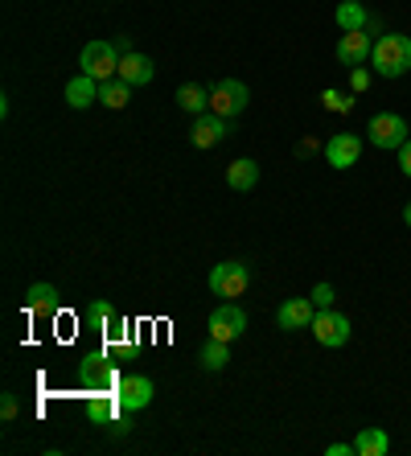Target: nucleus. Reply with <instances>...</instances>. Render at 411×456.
Instances as JSON below:
<instances>
[{"label": "nucleus", "instance_id": "nucleus-27", "mask_svg": "<svg viewBox=\"0 0 411 456\" xmlns=\"http://www.w3.org/2000/svg\"><path fill=\"white\" fill-rule=\"evenodd\" d=\"M321 99H325V107H329V111H346V107H350V103H346V99L337 95V91H325V95H321Z\"/></svg>", "mask_w": 411, "mask_h": 456}, {"label": "nucleus", "instance_id": "nucleus-4", "mask_svg": "<svg viewBox=\"0 0 411 456\" xmlns=\"http://www.w3.org/2000/svg\"><path fill=\"white\" fill-rule=\"evenodd\" d=\"M247 288H251V264H243V259H227V264H218L210 272V292L222 300L247 297Z\"/></svg>", "mask_w": 411, "mask_h": 456}, {"label": "nucleus", "instance_id": "nucleus-6", "mask_svg": "<svg viewBox=\"0 0 411 456\" xmlns=\"http://www.w3.org/2000/svg\"><path fill=\"white\" fill-rule=\"evenodd\" d=\"M206 330H210V338H218V341H235V338H243V330H247V313L238 308V300H222V305L210 313Z\"/></svg>", "mask_w": 411, "mask_h": 456}, {"label": "nucleus", "instance_id": "nucleus-24", "mask_svg": "<svg viewBox=\"0 0 411 456\" xmlns=\"http://www.w3.org/2000/svg\"><path fill=\"white\" fill-rule=\"evenodd\" d=\"M309 300H313L317 308H334V284H317L313 292H309Z\"/></svg>", "mask_w": 411, "mask_h": 456}, {"label": "nucleus", "instance_id": "nucleus-7", "mask_svg": "<svg viewBox=\"0 0 411 456\" xmlns=\"http://www.w3.org/2000/svg\"><path fill=\"white\" fill-rule=\"evenodd\" d=\"M247 99H251L247 83H238V78H222V83L210 91V111H214V116L235 119L238 111H247Z\"/></svg>", "mask_w": 411, "mask_h": 456}, {"label": "nucleus", "instance_id": "nucleus-14", "mask_svg": "<svg viewBox=\"0 0 411 456\" xmlns=\"http://www.w3.org/2000/svg\"><path fill=\"white\" fill-rule=\"evenodd\" d=\"M119 78H124V83H132V86H149L152 78H157V66H152V58L149 53H124V58H119Z\"/></svg>", "mask_w": 411, "mask_h": 456}, {"label": "nucleus", "instance_id": "nucleus-11", "mask_svg": "<svg viewBox=\"0 0 411 456\" xmlns=\"http://www.w3.org/2000/svg\"><path fill=\"white\" fill-rule=\"evenodd\" d=\"M317 317V305L309 297H296V300H284L280 313H276V321H280V330H309Z\"/></svg>", "mask_w": 411, "mask_h": 456}, {"label": "nucleus", "instance_id": "nucleus-18", "mask_svg": "<svg viewBox=\"0 0 411 456\" xmlns=\"http://www.w3.org/2000/svg\"><path fill=\"white\" fill-rule=\"evenodd\" d=\"M387 448H391L387 428H362L354 436V456H387Z\"/></svg>", "mask_w": 411, "mask_h": 456}, {"label": "nucleus", "instance_id": "nucleus-8", "mask_svg": "<svg viewBox=\"0 0 411 456\" xmlns=\"http://www.w3.org/2000/svg\"><path fill=\"white\" fill-rule=\"evenodd\" d=\"M358 157H362V140L354 132H334L325 140V165L329 169H354Z\"/></svg>", "mask_w": 411, "mask_h": 456}, {"label": "nucleus", "instance_id": "nucleus-29", "mask_svg": "<svg viewBox=\"0 0 411 456\" xmlns=\"http://www.w3.org/2000/svg\"><path fill=\"white\" fill-rule=\"evenodd\" d=\"M325 456H354V440H350V444H329Z\"/></svg>", "mask_w": 411, "mask_h": 456}, {"label": "nucleus", "instance_id": "nucleus-31", "mask_svg": "<svg viewBox=\"0 0 411 456\" xmlns=\"http://www.w3.org/2000/svg\"><path fill=\"white\" fill-rule=\"evenodd\" d=\"M407 127H411V124H407Z\"/></svg>", "mask_w": 411, "mask_h": 456}, {"label": "nucleus", "instance_id": "nucleus-26", "mask_svg": "<svg viewBox=\"0 0 411 456\" xmlns=\"http://www.w3.org/2000/svg\"><path fill=\"white\" fill-rule=\"evenodd\" d=\"M17 411H21V403H17V395H4V399H0V419L9 424V419H17Z\"/></svg>", "mask_w": 411, "mask_h": 456}, {"label": "nucleus", "instance_id": "nucleus-25", "mask_svg": "<svg viewBox=\"0 0 411 456\" xmlns=\"http://www.w3.org/2000/svg\"><path fill=\"white\" fill-rule=\"evenodd\" d=\"M128 415H132V411H116V415H111V419H108L111 436H128V432H132V419H128Z\"/></svg>", "mask_w": 411, "mask_h": 456}, {"label": "nucleus", "instance_id": "nucleus-1", "mask_svg": "<svg viewBox=\"0 0 411 456\" xmlns=\"http://www.w3.org/2000/svg\"><path fill=\"white\" fill-rule=\"evenodd\" d=\"M370 66L383 78H403L411 70V37L407 33H383L370 50Z\"/></svg>", "mask_w": 411, "mask_h": 456}, {"label": "nucleus", "instance_id": "nucleus-17", "mask_svg": "<svg viewBox=\"0 0 411 456\" xmlns=\"http://www.w3.org/2000/svg\"><path fill=\"white\" fill-rule=\"evenodd\" d=\"M334 21H337V29L342 33H358V29H367L370 12H367L362 0H342V4L334 9Z\"/></svg>", "mask_w": 411, "mask_h": 456}, {"label": "nucleus", "instance_id": "nucleus-15", "mask_svg": "<svg viewBox=\"0 0 411 456\" xmlns=\"http://www.w3.org/2000/svg\"><path fill=\"white\" fill-rule=\"evenodd\" d=\"M227 185L235 193H247V190H255L260 185V165L251 157H238V160H230L227 165Z\"/></svg>", "mask_w": 411, "mask_h": 456}, {"label": "nucleus", "instance_id": "nucleus-28", "mask_svg": "<svg viewBox=\"0 0 411 456\" xmlns=\"http://www.w3.org/2000/svg\"><path fill=\"white\" fill-rule=\"evenodd\" d=\"M399 169H403V177H411V140L399 149Z\"/></svg>", "mask_w": 411, "mask_h": 456}, {"label": "nucleus", "instance_id": "nucleus-5", "mask_svg": "<svg viewBox=\"0 0 411 456\" xmlns=\"http://www.w3.org/2000/svg\"><path fill=\"white\" fill-rule=\"evenodd\" d=\"M313 338L321 341L325 350H342L350 341V333H354V325H350L346 313H337V308H317V317H313Z\"/></svg>", "mask_w": 411, "mask_h": 456}, {"label": "nucleus", "instance_id": "nucleus-22", "mask_svg": "<svg viewBox=\"0 0 411 456\" xmlns=\"http://www.w3.org/2000/svg\"><path fill=\"white\" fill-rule=\"evenodd\" d=\"M83 321H87L95 333H108L111 325H116V308L108 305V300H95V305H87V313H83Z\"/></svg>", "mask_w": 411, "mask_h": 456}, {"label": "nucleus", "instance_id": "nucleus-20", "mask_svg": "<svg viewBox=\"0 0 411 456\" xmlns=\"http://www.w3.org/2000/svg\"><path fill=\"white\" fill-rule=\"evenodd\" d=\"M197 362H202V370H210V374L227 370V362H230V341L210 338V341L202 346V354H197Z\"/></svg>", "mask_w": 411, "mask_h": 456}, {"label": "nucleus", "instance_id": "nucleus-10", "mask_svg": "<svg viewBox=\"0 0 411 456\" xmlns=\"http://www.w3.org/2000/svg\"><path fill=\"white\" fill-rule=\"evenodd\" d=\"M116 395H119V403L136 415V411H144V407L152 403L157 387H152L149 374H124V379H119V387H116Z\"/></svg>", "mask_w": 411, "mask_h": 456}, {"label": "nucleus", "instance_id": "nucleus-30", "mask_svg": "<svg viewBox=\"0 0 411 456\" xmlns=\"http://www.w3.org/2000/svg\"><path fill=\"white\" fill-rule=\"evenodd\" d=\"M403 223H407V226H411V202H407V206H403Z\"/></svg>", "mask_w": 411, "mask_h": 456}, {"label": "nucleus", "instance_id": "nucleus-19", "mask_svg": "<svg viewBox=\"0 0 411 456\" xmlns=\"http://www.w3.org/2000/svg\"><path fill=\"white\" fill-rule=\"evenodd\" d=\"M99 103L111 107V111H124V107L132 103V83H124V78H108V83H99Z\"/></svg>", "mask_w": 411, "mask_h": 456}, {"label": "nucleus", "instance_id": "nucleus-9", "mask_svg": "<svg viewBox=\"0 0 411 456\" xmlns=\"http://www.w3.org/2000/svg\"><path fill=\"white\" fill-rule=\"evenodd\" d=\"M227 136H230V119L214 116V111L197 116L194 127H189V144H194V149H214V144H222Z\"/></svg>", "mask_w": 411, "mask_h": 456}, {"label": "nucleus", "instance_id": "nucleus-16", "mask_svg": "<svg viewBox=\"0 0 411 456\" xmlns=\"http://www.w3.org/2000/svg\"><path fill=\"white\" fill-rule=\"evenodd\" d=\"M66 103L75 107V111H87L91 103H99V83L91 75H78L66 83Z\"/></svg>", "mask_w": 411, "mask_h": 456}, {"label": "nucleus", "instance_id": "nucleus-2", "mask_svg": "<svg viewBox=\"0 0 411 456\" xmlns=\"http://www.w3.org/2000/svg\"><path fill=\"white\" fill-rule=\"evenodd\" d=\"M119 45L116 42H87L83 53H78V66H83V75H91L95 83H108V78L119 75Z\"/></svg>", "mask_w": 411, "mask_h": 456}, {"label": "nucleus", "instance_id": "nucleus-12", "mask_svg": "<svg viewBox=\"0 0 411 456\" xmlns=\"http://www.w3.org/2000/svg\"><path fill=\"white\" fill-rule=\"evenodd\" d=\"M58 308H62V292L54 284H33L25 292V313L29 317H54Z\"/></svg>", "mask_w": 411, "mask_h": 456}, {"label": "nucleus", "instance_id": "nucleus-3", "mask_svg": "<svg viewBox=\"0 0 411 456\" xmlns=\"http://www.w3.org/2000/svg\"><path fill=\"white\" fill-rule=\"evenodd\" d=\"M367 140L383 152H399L411 140V127H407V119L395 116V111H379V116L367 124Z\"/></svg>", "mask_w": 411, "mask_h": 456}, {"label": "nucleus", "instance_id": "nucleus-13", "mask_svg": "<svg viewBox=\"0 0 411 456\" xmlns=\"http://www.w3.org/2000/svg\"><path fill=\"white\" fill-rule=\"evenodd\" d=\"M370 50H375V42H370L367 29L342 33V42H337V62H342V66H362L370 58Z\"/></svg>", "mask_w": 411, "mask_h": 456}, {"label": "nucleus", "instance_id": "nucleus-21", "mask_svg": "<svg viewBox=\"0 0 411 456\" xmlns=\"http://www.w3.org/2000/svg\"><path fill=\"white\" fill-rule=\"evenodd\" d=\"M177 107L189 111V116H206V111H210V91H202L197 83H185L181 91H177Z\"/></svg>", "mask_w": 411, "mask_h": 456}, {"label": "nucleus", "instance_id": "nucleus-23", "mask_svg": "<svg viewBox=\"0 0 411 456\" xmlns=\"http://www.w3.org/2000/svg\"><path fill=\"white\" fill-rule=\"evenodd\" d=\"M367 86H370V70H367V66H350V91H354V95H362Z\"/></svg>", "mask_w": 411, "mask_h": 456}]
</instances>
